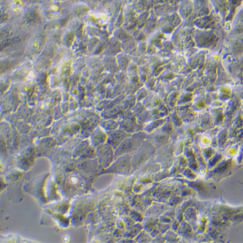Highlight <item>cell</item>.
I'll return each instance as SVG.
<instances>
[{"label":"cell","instance_id":"obj_1","mask_svg":"<svg viewBox=\"0 0 243 243\" xmlns=\"http://www.w3.org/2000/svg\"><path fill=\"white\" fill-rule=\"evenodd\" d=\"M67 188L70 191L77 192L83 188V178L78 173H71L66 180Z\"/></svg>","mask_w":243,"mask_h":243}]
</instances>
